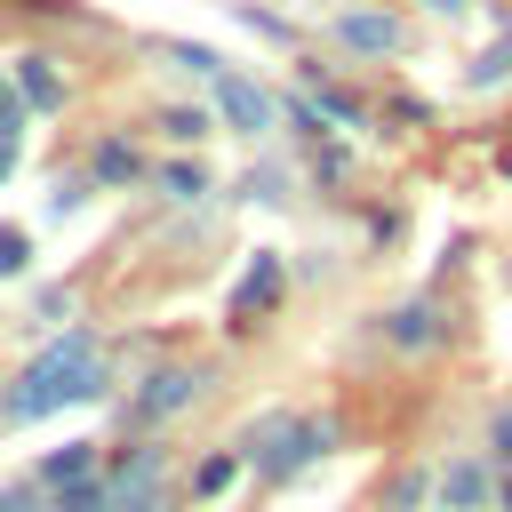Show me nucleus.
<instances>
[{"mask_svg": "<svg viewBox=\"0 0 512 512\" xmlns=\"http://www.w3.org/2000/svg\"><path fill=\"white\" fill-rule=\"evenodd\" d=\"M96 376H104V352H96V336H88V328H72V336H56V344L16 376L8 416H48V408H64V400H88V392H96Z\"/></svg>", "mask_w": 512, "mask_h": 512, "instance_id": "f257e3e1", "label": "nucleus"}, {"mask_svg": "<svg viewBox=\"0 0 512 512\" xmlns=\"http://www.w3.org/2000/svg\"><path fill=\"white\" fill-rule=\"evenodd\" d=\"M264 472H304L320 448H328V424H296V416H264L248 440H240Z\"/></svg>", "mask_w": 512, "mask_h": 512, "instance_id": "f03ea898", "label": "nucleus"}, {"mask_svg": "<svg viewBox=\"0 0 512 512\" xmlns=\"http://www.w3.org/2000/svg\"><path fill=\"white\" fill-rule=\"evenodd\" d=\"M216 112H224V128H240V136H264V128H272V96H264L256 80H240V72H216Z\"/></svg>", "mask_w": 512, "mask_h": 512, "instance_id": "7ed1b4c3", "label": "nucleus"}, {"mask_svg": "<svg viewBox=\"0 0 512 512\" xmlns=\"http://www.w3.org/2000/svg\"><path fill=\"white\" fill-rule=\"evenodd\" d=\"M336 40H344L352 56H392L408 32H400V16H384V8H344V16H336Z\"/></svg>", "mask_w": 512, "mask_h": 512, "instance_id": "20e7f679", "label": "nucleus"}, {"mask_svg": "<svg viewBox=\"0 0 512 512\" xmlns=\"http://www.w3.org/2000/svg\"><path fill=\"white\" fill-rule=\"evenodd\" d=\"M488 496H496V472H488L480 456H464V464H448V480H440V504H448V512H480Z\"/></svg>", "mask_w": 512, "mask_h": 512, "instance_id": "39448f33", "label": "nucleus"}, {"mask_svg": "<svg viewBox=\"0 0 512 512\" xmlns=\"http://www.w3.org/2000/svg\"><path fill=\"white\" fill-rule=\"evenodd\" d=\"M272 296H280V256H256V264L240 272V288H232V320H256Z\"/></svg>", "mask_w": 512, "mask_h": 512, "instance_id": "423d86ee", "label": "nucleus"}, {"mask_svg": "<svg viewBox=\"0 0 512 512\" xmlns=\"http://www.w3.org/2000/svg\"><path fill=\"white\" fill-rule=\"evenodd\" d=\"M192 392H200V376H192V368H160V376H152V384L136 392V416L152 424V416H168V408H184Z\"/></svg>", "mask_w": 512, "mask_h": 512, "instance_id": "0eeeda50", "label": "nucleus"}, {"mask_svg": "<svg viewBox=\"0 0 512 512\" xmlns=\"http://www.w3.org/2000/svg\"><path fill=\"white\" fill-rule=\"evenodd\" d=\"M16 96H24L32 112H56V104H64V80L48 72V56H24V64H16Z\"/></svg>", "mask_w": 512, "mask_h": 512, "instance_id": "6e6552de", "label": "nucleus"}, {"mask_svg": "<svg viewBox=\"0 0 512 512\" xmlns=\"http://www.w3.org/2000/svg\"><path fill=\"white\" fill-rule=\"evenodd\" d=\"M88 472H96V448H88V440H72V448H56V456H48V472H40V480H48V488H72V480H88Z\"/></svg>", "mask_w": 512, "mask_h": 512, "instance_id": "1a4fd4ad", "label": "nucleus"}, {"mask_svg": "<svg viewBox=\"0 0 512 512\" xmlns=\"http://www.w3.org/2000/svg\"><path fill=\"white\" fill-rule=\"evenodd\" d=\"M392 344H440L432 304H400V312H392Z\"/></svg>", "mask_w": 512, "mask_h": 512, "instance_id": "9d476101", "label": "nucleus"}, {"mask_svg": "<svg viewBox=\"0 0 512 512\" xmlns=\"http://www.w3.org/2000/svg\"><path fill=\"white\" fill-rule=\"evenodd\" d=\"M104 504H112V480H96V472L72 480V488H56V512H104Z\"/></svg>", "mask_w": 512, "mask_h": 512, "instance_id": "9b49d317", "label": "nucleus"}, {"mask_svg": "<svg viewBox=\"0 0 512 512\" xmlns=\"http://www.w3.org/2000/svg\"><path fill=\"white\" fill-rule=\"evenodd\" d=\"M504 72H512V32H504V40L488 48V56H472V72H464V80H472V88H496Z\"/></svg>", "mask_w": 512, "mask_h": 512, "instance_id": "f8f14e48", "label": "nucleus"}, {"mask_svg": "<svg viewBox=\"0 0 512 512\" xmlns=\"http://www.w3.org/2000/svg\"><path fill=\"white\" fill-rule=\"evenodd\" d=\"M24 264H32V240H24L16 224H0V280H16Z\"/></svg>", "mask_w": 512, "mask_h": 512, "instance_id": "ddd939ff", "label": "nucleus"}, {"mask_svg": "<svg viewBox=\"0 0 512 512\" xmlns=\"http://www.w3.org/2000/svg\"><path fill=\"white\" fill-rule=\"evenodd\" d=\"M232 472H240V456H208L192 488H200V496H224V488H232Z\"/></svg>", "mask_w": 512, "mask_h": 512, "instance_id": "4468645a", "label": "nucleus"}, {"mask_svg": "<svg viewBox=\"0 0 512 512\" xmlns=\"http://www.w3.org/2000/svg\"><path fill=\"white\" fill-rule=\"evenodd\" d=\"M160 192H168V200H200V168H192V160H176V168L160 176Z\"/></svg>", "mask_w": 512, "mask_h": 512, "instance_id": "2eb2a0df", "label": "nucleus"}, {"mask_svg": "<svg viewBox=\"0 0 512 512\" xmlns=\"http://www.w3.org/2000/svg\"><path fill=\"white\" fill-rule=\"evenodd\" d=\"M96 176H112V184L136 176V152H128V144H104V152H96Z\"/></svg>", "mask_w": 512, "mask_h": 512, "instance_id": "dca6fc26", "label": "nucleus"}, {"mask_svg": "<svg viewBox=\"0 0 512 512\" xmlns=\"http://www.w3.org/2000/svg\"><path fill=\"white\" fill-rule=\"evenodd\" d=\"M0 512H40V488H32V480H16V488H0Z\"/></svg>", "mask_w": 512, "mask_h": 512, "instance_id": "f3484780", "label": "nucleus"}, {"mask_svg": "<svg viewBox=\"0 0 512 512\" xmlns=\"http://www.w3.org/2000/svg\"><path fill=\"white\" fill-rule=\"evenodd\" d=\"M16 120H24V96L0 80V136H16Z\"/></svg>", "mask_w": 512, "mask_h": 512, "instance_id": "a211bd4d", "label": "nucleus"}, {"mask_svg": "<svg viewBox=\"0 0 512 512\" xmlns=\"http://www.w3.org/2000/svg\"><path fill=\"white\" fill-rule=\"evenodd\" d=\"M496 464H504V472H512V408H504V416H496Z\"/></svg>", "mask_w": 512, "mask_h": 512, "instance_id": "6ab92c4d", "label": "nucleus"}, {"mask_svg": "<svg viewBox=\"0 0 512 512\" xmlns=\"http://www.w3.org/2000/svg\"><path fill=\"white\" fill-rule=\"evenodd\" d=\"M120 512H168V480H160L152 496H136V504H120Z\"/></svg>", "mask_w": 512, "mask_h": 512, "instance_id": "aec40b11", "label": "nucleus"}, {"mask_svg": "<svg viewBox=\"0 0 512 512\" xmlns=\"http://www.w3.org/2000/svg\"><path fill=\"white\" fill-rule=\"evenodd\" d=\"M8 168H16V136H0V176H8Z\"/></svg>", "mask_w": 512, "mask_h": 512, "instance_id": "412c9836", "label": "nucleus"}, {"mask_svg": "<svg viewBox=\"0 0 512 512\" xmlns=\"http://www.w3.org/2000/svg\"><path fill=\"white\" fill-rule=\"evenodd\" d=\"M424 8H440V16H456V8H472V0H424Z\"/></svg>", "mask_w": 512, "mask_h": 512, "instance_id": "4be33fe9", "label": "nucleus"}]
</instances>
